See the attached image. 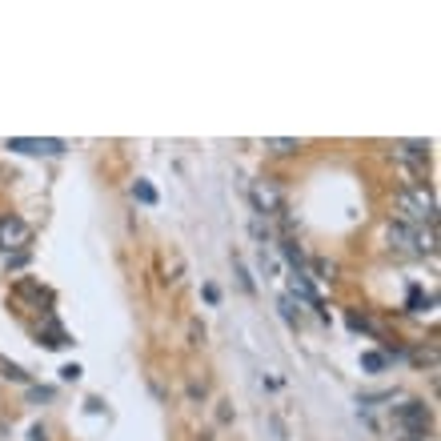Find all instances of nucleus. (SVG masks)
I'll use <instances>...</instances> for the list:
<instances>
[{
	"label": "nucleus",
	"instance_id": "39448f33",
	"mask_svg": "<svg viewBox=\"0 0 441 441\" xmlns=\"http://www.w3.org/2000/svg\"><path fill=\"white\" fill-rule=\"evenodd\" d=\"M425 149H429V144H421V140H405V144H397V157L409 161V164H425V157H429Z\"/></svg>",
	"mask_w": 441,
	"mask_h": 441
},
{
	"label": "nucleus",
	"instance_id": "9b49d317",
	"mask_svg": "<svg viewBox=\"0 0 441 441\" xmlns=\"http://www.w3.org/2000/svg\"><path fill=\"white\" fill-rule=\"evenodd\" d=\"M361 365H365L369 373H377L381 365H385V357H381V353H365V357H361Z\"/></svg>",
	"mask_w": 441,
	"mask_h": 441
},
{
	"label": "nucleus",
	"instance_id": "20e7f679",
	"mask_svg": "<svg viewBox=\"0 0 441 441\" xmlns=\"http://www.w3.org/2000/svg\"><path fill=\"white\" fill-rule=\"evenodd\" d=\"M28 237H32V229L24 225L21 217H12V213L0 217V249H4V253H8V249H24Z\"/></svg>",
	"mask_w": 441,
	"mask_h": 441
},
{
	"label": "nucleus",
	"instance_id": "0eeeda50",
	"mask_svg": "<svg viewBox=\"0 0 441 441\" xmlns=\"http://www.w3.org/2000/svg\"><path fill=\"white\" fill-rule=\"evenodd\" d=\"M401 421H405L413 433H421V429H425V409H421V405H405V409H401Z\"/></svg>",
	"mask_w": 441,
	"mask_h": 441
},
{
	"label": "nucleus",
	"instance_id": "1a4fd4ad",
	"mask_svg": "<svg viewBox=\"0 0 441 441\" xmlns=\"http://www.w3.org/2000/svg\"><path fill=\"white\" fill-rule=\"evenodd\" d=\"M265 149H269V153H277V157H285V153H297L301 144H297V140H265Z\"/></svg>",
	"mask_w": 441,
	"mask_h": 441
},
{
	"label": "nucleus",
	"instance_id": "9d476101",
	"mask_svg": "<svg viewBox=\"0 0 441 441\" xmlns=\"http://www.w3.org/2000/svg\"><path fill=\"white\" fill-rule=\"evenodd\" d=\"M133 197H137V201H144V205H153V201H157L153 185H144V181H137V185H133Z\"/></svg>",
	"mask_w": 441,
	"mask_h": 441
},
{
	"label": "nucleus",
	"instance_id": "7ed1b4c3",
	"mask_svg": "<svg viewBox=\"0 0 441 441\" xmlns=\"http://www.w3.org/2000/svg\"><path fill=\"white\" fill-rule=\"evenodd\" d=\"M253 205L261 217H277L281 209H285V193H281L273 181H257L253 185Z\"/></svg>",
	"mask_w": 441,
	"mask_h": 441
},
{
	"label": "nucleus",
	"instance_id": "f257e3e1",
	"mask_svg": "<svg viewBox=\"0 0 441 441\" xmlns=\"http://www.w3.org/2000/svg\"><path fill=\"white\" fill-rule=\"evenodd\" d=\"M397 213H401V225L405 221L433 225L438 221V201H433V193L425 185H409V189H401V197H397Z\"/></svg>",
	"mask_w": 441,
	"mask_h": 441
},
{
	"label": "nucleus",
	"instance_id": "6e6552de",
	"mask_svg": "<svg viewBox=\"0 0 441 441\" xmlns=\"http://www.w3.org/2000/svg\"><path fill=\"white\" fill-rule=\"evenodd\" d=\"M257 265L265 269V277H277V257L269 253V245H257Z\"/></svg>",
	"mask_w": 441,
	"mask_h": 441
},
{
	"label": "nucleus",
	"instance_id": "f8f14e48",
	"mask_svg": "<svg viewBox=\"0 0 441 441\" xmlns=\"http://www.w3.org/2000/svg\"><path fill=\"white\" fill-rule=\"evenodd\" d=\"M293 297H281V309H285V321H297V317H301V313H297V309H293Z\"/></svg>",
	"mask_w": 441,
	"mask_h": 441
},
{
	"label": "nucleus",
	"instance_id": "f03ea898",
	"mask_svg": "<svg viewBox=\"0 0 441 441\" xmlns=\"http://www.w3.org/2000/svg\"><path fill=\"white\" fill-rule=\"evenodd\" d=\"M4 149H12V153H32V157H56V153H65V140L56 137H12L4 140Z\"/></svg>",
	"mask_w": 441,
	"mask_h": 441
},
{
	"label": "nucleus",
	"instance_id": "423d86ee",
	"mask_svg": "<svg viewBox=\"0 0 441 441\" xmlns=\"http://www.w3.org/2000/svg\"><path fill=\"white\" fill-rule=\"evenodd\" d=\"M389 245L394 249H413V225H389Z\"/></svg>",
	"mask_w": 441,
	"mask_h": 441
}]
</instances>
